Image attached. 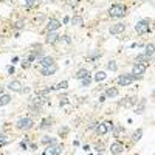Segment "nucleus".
Instances as JSON below:
<instances>
[{
	"instance_id": "c756f323",
	"label": "nucleus",
	"mask_w": 155,
	"mask_h": 155,
	"mask_svg": "<svg viewBox=\"0 0 155 155\" xmlns=\"http://www.w3.org/2000/svg\"><path fill=\"white\" fill-rule=\"evenodd\" d=\"M36 2H34V0H26V6H33V5H34Z\"/></svg>"
},
{
	"instance_id": "f3484780",
	"label": "nucleus",
	"mask_w": 155,
	"mask_h": 155,
	"mask_svg": "<svg viewBox=\"0 0 155 155\" xmlns=\"http://www.w3.org/2000/svg\"><path fill=\"white\" fill-rule=\"evenodd\" d=\"M9 103H11V96L9 95H6V93L0 95V107H3V106L9 104Z\"/></svg>"
},
{
	"instance_id": "5701e85b",
	"label": "nucleus",
	"mask_w": 155,
	"mask_h": 155,
	"mask_svg": "<svg viewBox=\"0 0 155 155\" xmlns=\"http://www.w3.org/2000/svg\"><path fill=\"white\" fill-rule=\"evenodd\" d=\"M42 144H55V138H51V137H45L42 138V141H40Z\"/></svg>"
},
{
	"instance_id": "4468645a",
	"label": "nucleus",
	"mask_w": 155,
	"mask_h": 155,
	"mask_svg": "<svg viewBox=\"0 0 155 155\" xmlns=\"http://www.w3.org/2000/svg\"><path fill=\"white\" fill-rule=\"evenodd\" d=\"M55 64V59H53L51 56H44L42 59H40V67L42 68H45V67H50Z\"/></svg>"
},
{
	"instance_id": "7c9ffc66",
	"label": "nucleus",
	"mask_w": 155,
	"mask_h": 155,
	"mask_svg": "<svg viewBox=\"0 0 155 155\" xmlns=\"http://www.w3.org/2000/svg\"><path fill=\"white\" fill-rule=\"evenodd\" d=\"M62 39H64V40H65V42H67V44H70V37H68V36H64V37H62Z\"/></svg>"
},
{
	"instance_id": "39448f33",
	"label": "nucleus",
	"mask_w": 155,
	"mask_h": 155,
	"mask_svg": "<svg viewBox=\"0 0 155 155\" xmlns=\"http://www.w3.org/2000/svg\"><path fill=\"white\" fill-rule=\"evenodd\" d=\"M113 129V124L110 123V121H106V123H98L96 126V132L99 133V135H106L109 130Z\"/></svg>"
},
{
	"instance_id": "0eeeda50",
	"label": "nucleus",
	"mask_w": 155,
	"mask_h": 155,
	"mask_svg": "<svg viewBox=\"0 0 155 155\" xmlns=\"http://www.w3.org/2000/svg\"><path fill=\"white\" fill-rule=\"evenodd\" d=\"M144 71H146V65L137 62L135 65H133V68H132V75H133V76H143Z\"/></svg>"
},
{
	"instance_id": "20e7f679",
	"label": "nucleus",
	"mask_w": 155,
	"mask_h": 155,
	"mask_svg": "<svg viewBox=\"0 0 155 155\" xmlns=\"http://www.w3.org/2000/svg\"><path fill=\"white\" fill-rule=\"evenodd\" d=\"M135 31L138 34H144V33H149L151 28H149V20L144 19V20H140V22L135 25Z\"/></svg>"
},
{
	"instance_id": "f03ea898",
	"label": "nucleus",
	"mask_w": 155,
	"mask_h": 155,
	"mask_svg": "<svg viewBox=\"0 0 155 155\" xmlns=\"http://www.w3.org/2000/svg\"><path fill=\"white\" fill-rule=\"evenodd\" d=\"M33 119L31 118H28V116H25V118H20L17 123H16V127L19 130H30L31 127H33Z\"/></svg>"
},
{
	"instance_id": "ddd939ff",
	"label": "nucleus",
	"mask_w": 155,
	"mask_h": 155,
	"mask_svg": "<svg viewBox=\"0 0 155 155\" xmlns=\"http://www.w3.org/2000/svg\"><path fill=\"white\" fill-rule=\"evenodd\" d=\"M151 57H152V56H149V55H146V53H144V55H138V56L135 57V60H137L138 64H144V65H147V64L151 62Z\"/></svg>"
},
{
	"instance_id": "dca6fc26",
	"label": "nucleus",
	"mask_w": 155,
	"mask_h": 155,
	"mask_svg": "<svg viewBox=\"0 0 155 155\" xmlns=\"http://www.w3.org/2000/svg\"><path fill=\"white\" fill-rule=\"evenodd\" d=\"M57 39H59V36H57L56 31L55 33H48V34H47V42H48V44H56Z\"/></svg>"
},
{
	"instance_id": "473e14b6",
	"label": "nucleus",
	"mask_w": 155,
	"mask_h": 155,
	"mask_svg": "<svg viewBox=\"0 0 155 155\" xmlns=\"http://www.w3.org/2000/svg\"><path fill=\"white\" fill-rule=\"evenodd\" d=\"M67 103H68L67 99H60V106H64V104H67Z\"/></svg>"
},
{
	"instance_id": "4be33fe9",
	"label": "nucleus",
	"mask_w": 155,
	"mask_h": 155,
	"mask_svg": "<svg viewBox=\"0 0 155 155\" xmlns=\"http://www.w3.org/2000/svg\"><path fill=\"white\" fill-rule=\"evenodd\" d=\"M132 101H133V98H124L123 101H121V106H124V107H126V106H127V107H130V106L133 104Z\"/></svg>"
},
{
	"instance_id": "c85d7f7f",
	"label": "nucleus",
	"mask_w": 155,
	"mask_h": 155,
	"mask_svg": "<svg viewBox=\"0 0 155 155\" xmlns=\"http://www.w3.org/2000/svg\"><path fill=\"white\" fill-rule=\"evenodd\" d=\"M73 23H82V20H81V17H75V19H73Z\"/></svg>"
},
{
	"instance_id": "7ed1b4c3",
	"label": "nucleus",
	"mask_w": 155,
	"mask_h": 155,
	"mask_svg": "<svg viewBox=\"0 0 155 155\" xmlns=\"http://www.w3.org/2000/svg\"><path fill=\"white\" fill-rule=\"evenodd\" d=\"M135 79H140V76H133L132 73H129V75H121V76L118 78V85L127 87V85H130Z\"/></svg>"
},
{
	"instance_id": "6ab92c4d",
	"label": "nucleus",
	"mask_w": 155,
	"mask_h": 155,
	"mask_svg": "<svg viewBox=\"0 0 155 155\" xmlns=\"http://www.w3.org/2000/svg\"><path fill=\"white\" fill-rule=\"evenodd\" d=\"M106 96L115 98V96H118V90H116V89H107V90H106Z\"/></svg>"
},
{
	"instance_id": "c9c22d12",
	"label": "nucleus",
	"mask_w": 155,
	"mask_h": 155,
	"mask_svg": "<svg viewBox=\"0 0 155 155\" xmlns=\"http://www.w3.org/2000/svg\"><path fill=\"white\" fill-rule=\"evenodd\" d=\"M152 96H154V98H155V90H154V92H152Z\"/></svg>"
},
{
	"instance_id": "72a5a7b5",
	"label": "nucleus",
	"mask_w": 155,
	"mask_h": 155,
	"mask_svg": "<svg viewBox=\"0 0 155 155\" xmlns=\"http://www.w3.org/2000/svg\"><path fill=\"white\" fill-rule=\"evenodd\" d=\"M99 101H101V103H104V101H106V95L101 96V98H99Z\"/></svg>"
},
{
	"instance_id": "2eb2a0df",
	"label": "nucleus",
	"mask_w": 155,
	"mask_h": 155,
	"mask_svg": "<svg viewBox=\"0 0 155 155\" xmlns=\"http://www.w3.org/2000/svg\"><path fill=\"white\" fill-rule=\"evenodd\" d=\"M89 76H90V71L87 70V68H81V70H78V73H76V79H79V81H82V79L89 78Z\"/></svg>"
},
{
	"instance_id": "2f4dec72",
	"label": "nucleus",
	"mask_w": 155,
	"mask_h": 155,
	"mask_svg": "<svg viewBox=\"0 0 155 155\" xmlns=\"http://www.w3.org/2000/svg\"><path fill=\"white\" fill-rule=\"evenodd\" d=\"M8 73H9V75H11V73H14V67H9V68H8Z\"/></svg>"
},
{
	"instance_id": "a878e982",
	"label": "nucleus",
	"mask_w": 155,
	"mask_h": 155,
	"mask_svg": "<svg viewBox=\"0 0 155 155\" xmlns=\"http://www.w3.org/2000/svg\"><path fill=\"white\" fill-rule=\"evenodd\" d=\"M50 123H51V119H44L42 123H40V129H44V127H47V126H48Z\"/></svg>"
},
{
	"instance_id": "393cba45",
	"label": "nucleus",
	"mask_w": 155,
	"mask_h": 155,
	"mask_svg": "<svg viewBox=\"0 0 155 155\" xmlns=\"http://www.w3.org/2000/svg\"><path fill=\"white\" fill-rule=\"evenodd\" d=\"M107 68H109V70H116V68H118V65H116L115 60H110V62L107 64Z\"/></svg>"
},
{
	"instance_id": "412c9836",
	"label": "nucleus",
	"mask_w": 155,
	"mask_h": 155,
	"mask_svg": "<svg viewBox=\"0 0 155 155\" xmlns=\"http://www.w3.org/2000/svg\"><path fill=\"white\" fill-rule=\"evenodd\" d=\"M55 87H56V90H64V89L68 87V82H67V81H60V82L57 85H55Z\"/></svg>"
},
{
	"instance_id": "a211bd4d",
	"label": "nucleus",
	"mask_w": 155,
	"mask_h": 155,
	"mask_svg": "<svg viewBox=\"0 0 155 155\" xmlns=\"http://www.w3.org/2000/svg\"><path fill=\"white\" fill-rule=\"evenodd\" d=\"M144 50H146V55L152 56L154 53H155V45H154V44H147V45L144 47Z\"/></svg>"
},
{
	"instance_id": "f8f14e48",
	"label": "nucleus",
	"mask_w": 155,
	"mask_h": 155,
	"mask_svg": "<svg viewBox=\"0 0 155 155\" xmlns=\"http://www.w3.org/2000/svg\"><path fill=\"white\" fill-rule=\"evenodd\" d=\"M8 89L12 90V92H22V84H20V81H11V82L8 84Z\"/></svg>"
},
{
	"instance_id": "f257e3e1",
	"label": "nucleus",
	"mask_w": 155,
	"mask_h": 155,
	"mask_svg": "<svg viewBox=\"0 0 155 155\" xmlns=\"http://www.w3.org/2000/svg\"><path fill=\"white\" fill-rule=\"evenodd\" d=\"M126 12H127V8H126L124 5H121V3H115V5H112L110 8H109V16L110 17L121 19V17L126 16Z\"/></svg>"
},
{
	"instance_id": "9b49d317",
	"label": "nucleus",
	"mask_w": 155,
	"mask_h": 155,
	"mask_svg": "<svg viewBox=\"0 0 155 155\" xmlns=\"http://www.w3.org/2000/svg\"><path fill=\"white\" fill-rule=\"evenodd\" d=\"M57 71V65L56 64H53L50 67H45V68L40 70V73H42L44 76H50V75H55V73Z\"/></svg>"
},
{
	"instance_id": "9d476101",
	"label": "nucleus",
	"mask_w": 155,
	"mask_h": 155,
	"mask_svg": "<svg viewBox=\"0 0 155 155\" xmlns=\"http://www.w3.org/2000/svg\"><path fill=\"white\" fill-rule=\"evenodd\" d=\"M126 30V23H115L110 26V33L112 34H121Z\"/></svg>"
},
{
	"instance_id": "b1692460",
	"label": "nucleus",
	"mask_w": 155,
	"mask_h": 155,
	"mask_svg": "<svg viewBox=\"0 0 155 155\" xmlns=\"http://www.w3.org/2000/svg\"><path fill=\"white\" fill-rule=\"evenodd\" d=\"M141 135H143V130L138 129V130H135V133L132 135V140H133V141H138V140L141 138Z\"/></svg>"
},
{
	"instance_id": "423d86ee",
	"label": "nucleus",
	"mask_w": 155,
	"mask_h": 155,
	"mask_svg": "<svg viewBox=\"0 0 155 155\" xmlns=\"http://www.w3.org/2000/svg\"><path fill=\"white\" fill-rule=\"evenodd\" d=\"M60 152H62V144H50L48 147L45 149L44 155H60Z\"/></svg>"
},
{
	"instance_id": "aec40b11",
	"label": "nucleus",
	"mask_w": 155,
	"mask_h": 155,
	"mask_svg": "<svg viewBox=\"0 0 155 155\" xmlns=\"http://www.w3.org/2000/svg\"><path fill=\"white\" fill-rule=\"evenodd\" d=\"M104 79H106V73L104 71H98L95 75V81H96V82H103Z\"/></svg>"
},
{
	"instance_id": "1a4fd4ad",
	"label": "nucleus",
	"mask_w": 155,
	"mask_h": 155,
	"mask_svg": "<svg viewBox=\"0 0 155 155\" xmlns=\"http://www.w3.org/2000/svg\"><path fill=\"white\" fill-rule=\"evenodd\" d=\"M123 151H124L123 143H119V141H115V143H112V146H110V152H112L113 155H119V154H123Z\"/></svg>"
},
{
	"instance_id": "f704fd0d",
	"label": "nucleus",
	"mask_w": 155,
	"mask_h": 155,
	"mask_svg": "<svg viewBox=\"0 0 155 155\" xmlns=\"http://www.w3.org/2000/svg\"><path fill=\"white\" fill-rule=\"evenodd\" d=\"M0 95H3V87L0 85Z\"/></svg>"
},
{
	"instance_id": "bb28decb",
	"label": "nucleus",
	"mask_w": 155,
	"mask_h": 155,
	"mask_svg": "<svg viewBox=\"0 0 155 155\" xmlns=\"http://www.w3.org/2000/svg\"><path fill=\"white\" fill-rule=\"evenodd\" d=\"M81 82H82V85L85 87V85H89V84L92 82V78L89 76V78H85V79H82V81H81Z\"/></svg>"
},
{
	"instance_id": "cd10ccee",
	"label": "nucleus",
	"mask_w": 155,
	"mask_h": 155,
	"mask_svg": "<svg viewBox=\"0 0 155 155\" xmlns=\"http://www.w3.org/2000/svg\"><path fill=\"white\" fill-rule=\"evenodd\" d=\"M6 143H8V138H6V137H0V146L6 144Z\"/></svg>"
},
{
	"instance_id": "6e6552de",
	"label": "nucleus",
	"mask_w": 155,
	"mask_h": 155,
	"mask_svg": "<svg viewBox=\"0 0 155 155\" xmlns=\"http://www.w3.org/2000/svg\"><path fill=\"white\" fill-rule=\"evenodd\" d=\"M59 28H60V22H59L57 19H51L50 22H48V25H47V31H48V33H55Z\"/></svg>"
}]
</instances>
